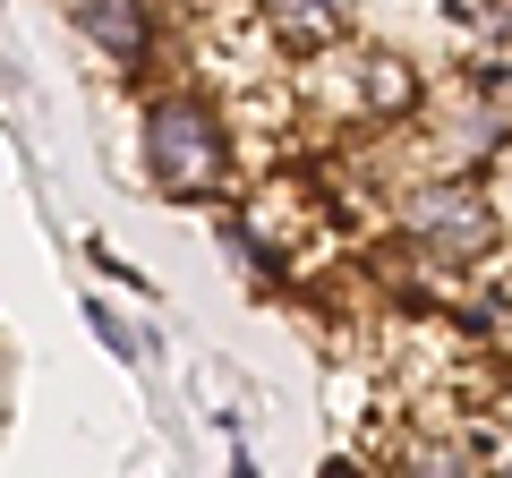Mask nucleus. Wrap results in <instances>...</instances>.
Returning <instances> with one entry per match:
<instances>
[{
    "mask_svg": "<svg viewBox=\"0 0 512 478\" xmlns=\"http://www.w3.org/2000/svg\"><path fill=\"white\" fill-rule=\"evenodd\" d=\"M325 478H359V470H350V461H325Z\"/></svg>",
    "mask_w": 512,
    "mask_h": 478,
    "instance_id": "7",
    "label": "nucleus"
},
{
    "mask_svg": "<svg viewBox=\"0 0 512 478\" xmlns=\"http://www.w3.org/2000/svg\"><path fill=\"white\" fill-rule=\"evenodd\" d=\"M402 478H478V461L453 453V444H419V453L402 461Z\"/></svg>",
    "mask_w": 512,
    "mask_h": 478,
    "instance_id": "5",
    "label": "nucleus"
},
{
    "mask_svg": "<svg viewBox=\"0 0 512 478\" xmlns=\"http://www.w3.org/2000/svg\"><path fill=\"white\" fill-rule=\"evenodd\" d=\"M69 18L86 43H103L120 69H146L154 60V18H146V0H69Z\"/></svg>",
    "mask_w": 512,
    "mask_h": 478,
    "instance_id": "3",
    "label": "nucleus"
},
{
    "mask_svg": "<svg viewBox=\"0 0 512 478\" xmlns=\"http://www.w3.org/2000/svg\"><path fill=\"white\" fill-rule=\"evenodd\" d=\"M94 325H103V342L120 350V359H154V342H146V333H137V325H120V316H111V308H94Z\"/></svg>",
    "mask_w": 512,
    "mask_h": 478,
    "instance_id": "6",
    "label": "nucleus"
},
{
    "mask_svg": "<svg viewBox=\"0 0 512 478\" xmlns=\"http://www.w3.org/2000/svg\"><path fill=\"white\" fill-rule=\"evenodd\" d=\"M265 26H274V43H291V52H325V43L342 35V0H265Z\"/></svg>",
    "mask_w": 512,
    "mask_h": 478,
    "instance_id": "4",
    "label": "nucleus"
},
{
    "mask_svg": "<svg viewBox=\"0 0 512 478\" xmlns=\"http://www.w3.org/2000/svg\"><path fill=\"white\" fill-rule=\"evenodd\" d=\"M402 231L419 239L427 257L461 265V257H478L495 239V214H487L478 188H419V197H402Z\"/></svg>",
    "mask_w": 512,
    "mask_h": 478,
    "instance_id": "2",
    "label": "nucleus"
},
{
    "mask_svg": "<svg viewBox=\"0 0 512 478\" xmlns=\"http://www.w3.org/2000/svg\"><path fill=\"white\" fill-rule=\"evenodd\" d=\"M137 137H146V180L171 188V197H205L222 180V163H231V137H222L205 94H154Z\"/></svg>",
    "mask_w": 512,
    "mask_h": 478,
    "instance_id": "1",
    "label": "nucleus"
}]
</instances>
